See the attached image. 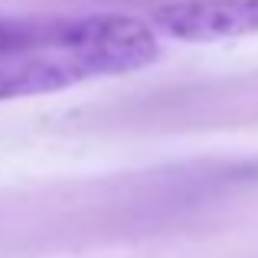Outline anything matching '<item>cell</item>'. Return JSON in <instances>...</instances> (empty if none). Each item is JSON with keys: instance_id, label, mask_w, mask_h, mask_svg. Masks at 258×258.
<instances>
[{"instance_id": "cell-2", "label": "cell", "mask_w": 258, "mask_h": 258, "mask_svg": "<svg viewBox=\"0 0 258 258\" xmlns=\"http://www.w3.org/2000/svg\"><path fill=\"white\" fill-rule=\"evenodd\" d=\"M52 36V17H0V59L43 49Z\"/></svg>"}, {"instance_id": "cell-1", "label": "cell", "mask_w": 258, "mask_h": 258, "mask_svg": "<svg viewBox=\"0 0 258 258\" xmlns=\"http://www.w3.org/2000/svg\"><path fill=\"white\" fill-rule=\"evenodd\" d=\"M151 26L183 43L248 36L258 33V0H173L151 13Z\"/></svg>"}]
</instances>
